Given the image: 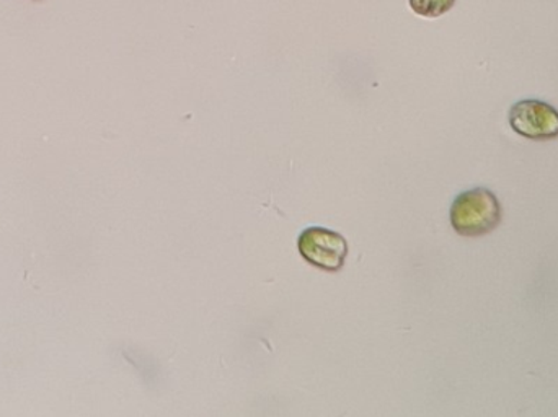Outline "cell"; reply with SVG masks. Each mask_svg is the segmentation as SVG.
<instances>
[{
  "instance_id": "obj_1",
  "label": "cell",
  "mask_w": 558,
  "mask_h": 417,
  "mask_svg": "<svg viewBox=\"0 0 558 417\" xmlns=\"http://www.w3.org/2000/svg\"><path fill=\"white\" fill-rule=\"evenodd\" d=\"M500 222V201L490 189H471L459 195L452 203L451 223L459 235L469 238L488 235Z\"/></svg>"
},
{
  "instance_id": "obj_4",
  "label": "cell",
  "mask_w": 558,
  "mask_h": 417,
  "mask_svg": "<svg viewBox=\"0 0 558 417\" xmlns=\"http://www.w3.org/2000/svg\"><path fill=\"white\" fill-rule=\"evenodd\" d=\"M413 12L426 19H438L454 7L456 0H409Z\"/></svg>"
},
{
  "instance_id": "obj_2",
  "label": "cell",
  "mask_w": 558,
  "mask_h": 417,
  "mask_svg": "<svg viewBox=\"0 0 558 417\" xmlns=\"http://www.w3.org/2000/svg\"><path fill=\"white\" fill-rule=\"evenodd\" d=\"M299 253L308 265L325 272H338L348 258V242L340 233L324 226H311L299 236Z\"/></svg>"
},
{
  "instance_id": "obj_3",
  "label": "cell",
  "mask_w": 558,
  "mask_h": 417,
  "mask_svg": "<svg viewBox=\"0 0 558 417\" xmlns=\"http://www.w3.org/2000/svg\"><path fill=\"white\" fill-rule=\"evenodd\" d=\"M510 126L526 139L547 143L558 137V111L546 101H518L510 110Z\"/></svg>"
}]
</instances>
